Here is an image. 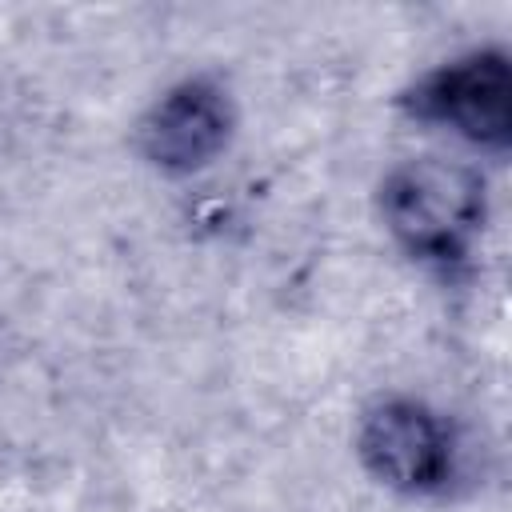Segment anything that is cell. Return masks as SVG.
<instances>
[{
  "instance_id": "6da1fadb",
  "label": "cell",
  "mask_w": 512,
  "mask_h": 512,
  "mask_svg": "<svg viewBox=\"0 0 512 512\" xmlns=\"http://www.w3.org/2000/svg\"><path fill=\"white\" fill-rule=\"evenodd\" d=\"M488 196L476 168L444 156H416L396 164L380 184V216L388 236L420 264H460L480 228Z\"/></svg>"
},
{
  "instance_id": "277c9868",
  "label": "cell",
  "mask_w": 512,
  "mask_h": 512,
  "mask_svg": "<svg viewBox=\"0 0 512 512\" xmlns=\"http://www.w3.org/2000/svg\"><path fill=\"white\" fill-rule=\"evenodd\" d=\"M232 136V100L208 76L172 84L140 120L136 148L164 176H188L212 164Z\"/></svg>"
},
{
  "instance_id": "7a4b0ae2",
  "label": "cell",
  "mask_w": 512,
  "mask_h": 512,
  "mask_svg": "<svg viewBox=\"0 0 512 512\" xmlns=\"http://www.w3.org/2000/svg\"><path fill=\"white\" fill-rule=\"evenodd\" d=\"M400 108L420 124H436L480 148L504 152L512 140L508 56L500 48H476L444 60L400 96Z\"/></svg>"
},
{
  "instance_id": "3957f363",
  "label": "cell",
  "mask_w": 512,
  "mask_h": 512,
  "mask_svg": "<svg viewBox=\"0 0 512 512\" xmlns=\"http://www.w3.org/2000/svg\"><path fill=\"white\" fill-rule=\"evenodd\" d=\"M360 464L392 492L432 496L452 476V436L444 420L408 396L372 404L356 428Z\"/></svg>"
}]
</instances>
